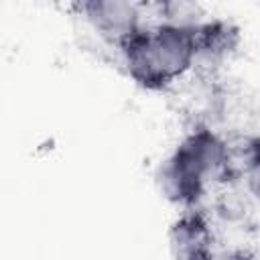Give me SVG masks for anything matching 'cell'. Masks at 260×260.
Here are the masks:
<instances>
[{
	"label": "cell",
	"instance_id": "6da1fadb",
	"mask_svg": "<svg viewBox=\"0 0 260 260\" xmlns=\"http://www.w3.org/2000/svg\"><path fill=\"white\" fill-rule=\"evenodd\" d=\"M148 30H150V45L154 57L169 83L185 75L195 65L197 61L195 24L162 20L154 26H148Z\"/></svg>",
	"mask_w": 260,
	"mask_h": 260
},
{
	"label": "cell",
	"instance_id": "7a4b0ae2",
	"mask_svg": "<svg viewBox=\"0 0 260 260\" xmlns=\"http://www.w3.org/2000/svg\"><path fill=\"white\" fill-rule=\"evenodd\" d=\"M175 152H179L205 179V183L223 181L230 177L228 142L223 136L207 126H197L189 130L175 146Z\"/></svg>",
	"mask_w": 260,
	"mask_h": 260
},
{
	"label": "cell",
	"instance_id": "3957f363",
	"mask_svg": "<svg viewBox=\"0 0 260 260\" xmlns=\"http://www.w3.org/2000/svg\"><path fill=\"white\" fill-rule=\"evenodd\" d=\"M154 181L167 201L185 209L195 207L207 187L205 179L175 150L158 162L154 171Z\"/></svg>",
	"mask_w": 260,
	"mask_h": 260
},
{
	"label": "cell",
	"instance_id": "277c9868",
	"mask_svg": "<svg viewBox=\"0 0 260 260\" xmlns=\"http://www.w3.org/2000/svg\"><path fill=\"white\" fill-rule=\"evenodd\" d=\"M83 18L114 43L124 41L142 24L140 6L126 0H85L77 4Z\"/></svg>",
	"mask_w": 260,
	"mask_h": 260
},
{
	"label": "cell",
	"instance_id": "5b68a950",
	"mask_svg": "<svg viewBox=\"0 0 260 260\" xmlns=\"http://www.w3.org/2000/svg\"><path fill=\"white\" fill-rule=\"evenodd\" d=\"M213 236L205 217L193 209L179 215L169 228V250L173 260H215Z\"/></svg>",
	"mask_w": 260,
	"mask_h": 260
},
{
	"label": "cell",
	"instance_id": "8992f818",
	"mask_svg": "<svg viewBox=\"0 0 260 260\" xmlns=\"http://www.w3.org/2000/svg\"><path fill=\"white\" fill-rule=\"evenodd\" d=\"M122 53V63L126 67V73L144 89H162L169 85L167 77L162 75L158 61L154 57L152 45H150V30L148 26H140L136 32L126 37L118 43Z\"/></svg>",
	"mask_w": 260,
	"mask_h": 260
},
{
	"label": "cell",
	"instance_id": "52a82bcc",
	"mask_svg": "<svg viewBox=\"0 0 260 260\" xmlns=\"http://www.w3.org/2000/svg\"><path fill=\"white\" fill-rule=\"evenodd\" d=\"M228 142V171L230 177H244L260 160V136L238 134L225 138Z\"/></svg>",
	"mask_w": 260,
	"mask_h": 260
},
{
	"label": "cell",
	"instance_id": "ba28073f",
	"mask_svg": "<svg viewBox=\"0 0 260 260\" xmlns=\"http://www.w3.org/2000/svg\"><path fill=\"white\" fill-rule=\"evenodd\" d=\"M242 181H244V187H246L248 195L260 203V160L242 177Z\"/></svg>",
	"mask_w": 260,
	"mask_h": 260
},
{
	"label": "cell",
	"instance_id": "9c48e42d",
	"mask_svg": "<svg viewBox=\"0 0 260 260\" xmlns=\"http://www.w3.org/2000/svg\"><path fill=\"white\" fill-rule=\"evenodd\" d=\"M215 260H256L248 250H242V248H236V250H228L223 252L219 258Z\"/></svg>",
	"mask_w": 260,
	"mask_h": 260
}]
</instances>
